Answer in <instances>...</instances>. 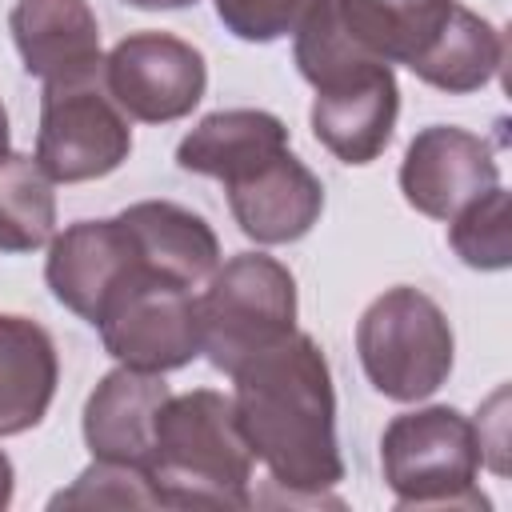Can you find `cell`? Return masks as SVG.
Wrapping results in <instances>:
<instances>
[{"label": "cell", "instance_id": "cell-26", "mask_svg": "<svg viewBox=\"0 0 512 512\" xmlns=\"http://www.w3.org/2000/svg\"><path fill=\"white\" fill-rule=\"evenodd\" d=\"M8 152V112H4V104H0V156Z\"/></svg>", "mask_w": 512, "mask_h": 512}, {"label": "cell", "instance_id": "cell-19", "mask_svg": "<svg viewBox=\"0 0 512 512\" xmlns=\"http://www.w3.org/2000/svg\"><path fill=\"white\" fill-rule=\"evenodd\" d=\"M500 68H504V32L496 24H488L480 12L460 4L448 32L432 48V56L416 68V80H424L448 96H468V92H480L484 84H492Z\"/></svg>", "mask_w": 512, "mask_h": 512}, {"label": "cell", "instance_id": "cell-25", "mask_svg": "<svg viewBox=\"0 0 512 512\" xmlns=\"http://www.w3.org/2000/svg\"><path fill=\"white\" fill-rule=\"evenodd\" d=\"M132 8H144V12H172V8H188L196 0H124Z\"/></svg>", "mask_w": 512, "mask_h": 512}, {"label": "cell", "instance_id": "cell-5", "mask_svg": "<svg viewBox=\"0 0 512 512\" xmlns=\"http://www.w3.org/2000/svg\"><path fill=\"white\" fill-rule=\"evenodd\" d=\"M356 352L368 384L400 404L428 400L452 372L456 336L444 308L412 288H384L356 320Z\"/></svg>", "mask_w": 512, "mask_h": 512}, {"label": "cell", "instance_id": "cell-15", "mask_svg": "<svg viewBox=\"0 0 512 512\" xmlns=\"http://www.w3.org/2000/svg\"><path fill=\"white\" fill-rule=\"evenodd\" d=\"M120 224L128 228L136 256L144 272L180 284V288H200L208 276L220 268V240L212 224L172 200H140L120 212Z\"/></svg>", "mask_w": 512, "mask_h": 512}, {"label": "cell", "instance_id": "cell-14", "mask_svg": "<svg viewBox=\"0 0 512 512\" xmlns=\"http://www.w3.org/2000/svg\"><path fill=\"white\" fill-rule=\"evenodd\" d=\"M168 384L160 372L140 368H112L100 376L84 404V444L92 460H116V464H140L152 452L156 416L168 400Z\"/></svg>", "mask_w": 512, "mask_h": 512}, {"label": "cell", "instance_id": "cell-4", "mask_svg": "<svg viewBox=\"0 0 512 512\" xmlns=\"http://www.w3.org/2000/svg\"><path fill=\"white\" fill-rule=\"evenodd\" d=\"M480 464V428L448 404L400 412L380 436V472L400 508H488Z\"/></svg>", "mask_w": 512, "mask_h": 512}, {"label": "cell", "instance_id": "cell-20", "mask_svg": "<svg viewBox=\"0 0 512 512\" xmlns=\"http://www.w3.org/2000/svg\"><path fill=\"white\" fill-rule=\"evenodd\" d=\"M56 236V192L36 156H0V252H36Z\"/></svg>", "mask_w": 512, "mask_h": 512}, {"label": "cell", "instance_id": "cell-8", "mask_svg": "<svg viewBox=\"0 0 512 512\" xmlns=\"http://www.w3.org/2000/svg\"><path fill=\"white\" fill-rule=\"evenodd\" d=\"M104 352L140 372H176L200 356V312L192 288L152 272L128 280L96 320Z\"/></svg>", "mask_w": 512, "mask_h": 512}, {"label": "cell", "instance_id": "cell-1", "mask_svg": "<svg viewBox=\"0 0 512 512\" xmlns=\"http://www.w3.org/2000/svg\"><path fill=\"white\" fill-rule=\"evenodd\" d=\"M232 408L252 456L288 500H324L344 480L336 440V388L320 344L292 332L232 372Z\"/></svg>", "mask_w": 512, "mask_h": 512}, {"label": "cell", "instance_id": "cell-23", "mask_svg": "<svg viewBox=\"0 0 512 512\" xmlns=\"http://www.w3.org/2000/svg\"><path fill=\"white\" fill-rule=\"evenodd\" d=\"M220 24L244 44H272L296 32L312 0H212Z\"/></svg>", "mask_w": 512, "mask_h": 512}, {"label": "cell", "instance_id": "cell-13", "mask_svg": "<svg viewBox=\"0 0 512 512\" xmlns=\"http://www.w3.org/2000/svg\"><path fill=\"white\" fill-rule=\"evenodd\" d=\"M8 28L28 76L44 84L104 76L100 20L88 0H16Z\"/></svg>", "mask_w": 512, "mask_h": 512}, {"label": "cell", "instance_id": "cell-3", "mask_svg": "<svg viewBox=\"0 0 512 512\" xmlns=\"http://www.w3.org/2000/svg\"><path fill=\"white\" fill-rule=\"evenodd\" d=\"M252 464L232 396L192 388L164 400L144 460L160 508H248Z\"/></svg>", "mask_w": 512, "mask_h": 512}, {"label": "cell", "instance_id": "cell-17", "mask_svg": "<svg viewBox=\"0 0 512 512\" xmlns=\"http://www.w3.org/2000/svg\"><path fill=\"white\" fill-rule=\"evenodd\" d=\"M284 148H288V128L280 116L264 108H220L208 112L176 144V164L184 172L232 184L244 172L260 168L264 160L280 156Z\"/></svg>", "mask_w": 512, "mask_h": 512}, {"label": "cell", "instance_id": "cell-16", "mask_svg": "<svg viewBox=\"0 0 512 512\" xmlns=\"http://www.w3.org/2000/svg\"><path fill=\"white\" fill-rule=\"evenodd\" d=\"M344 32L384 64L412 76L448 32L460 0H332Z\"/></svg>", "mask_w": 512, "mask_h": 512}, {"label": "cell", "instance_id": "cell-9", "mask_svg": "<svg viewBox=\"0 0 512 512\" xmlns=\"http://www.w3.org/2000/svg\"><path fill=\"white\" fill-rule=\"evenodd\" d=\"M104 88L128 120H184L208 88L200 48L172 32H132L104 56Z\"/></svg>", "mask_w": 512, "mask_h": 512}, {"label": "cell", "instance_id": "cell-11", "mask_svg": "<svg viewBox=\"0 0 512 512\" xmlns=\"http://www.w3.org/2000/svg\"><path fill=\"white\" fill-rule=\"evenodd\" d=\"M144 272L136 244L120 216L112 220H76L60 236L48 240V260H44V280L52 296L88 320L96 328L100 312L108 300Z\"/></svg>", "mask_w": 512, "mask_h": 512}, {"label": "cell", "instance_id": "cell-10", "mask_svg": "<svg viewBox=\"0 0 512 512\" xmlns=\"http://www.w3.org/2000/svg\"><path fill=\"white\" fill-rule=\"evenodd\" d=\"M500 184L496 152L484 136L456 124H428L412 136L400 160L404 200L432 220H452L472 200Z\"/></svg>", "mask_w": 512, "mask_h": 512}, {"label": "cell", "instance_id": "cell-22", "mask_svg": "<svg viewBox=\"0 0 512 512\" xmlns=\"http://www.w3.org/2000/svg\"><path fill=\"white\" fill-rule=\"evenodd\" d=\"M48 508H160V500L140 464L92 460L64 492L48 500Z\"/></svg>", "mask_w": 512, "mask_h": 512}, {"label": "cell", "instance_id": "cell-18", "mask_svg": "<svg viewBox=\"0 0 512 512\" xmlns=\"http://www.w3.org/2000/svg\"><path fill=\"white\" fill-rule=\"evenodd\" d=\"M60 356L44 324L0 312V436L36 428L56 396Z\"/></svg>", "mask_w": 512, "mask_h": 512}, {"label": "cell", "instance_id": "cell-12", "mask_svg": "<svg viewBox=\"0 0 512 512\" xmlns=\"http://www.w3.org/2000/svg\"><path fill=\"white\" fill-rule=\"evenodd\" d=\"M224 192L232 220L256 244H296L324 212V184L304 160L292 156V148L224 184Z\"/></svg>", "mask_w": 512, "mask_h": 512}, {"label": "cell", "instance_id": "cell-7", "mask_svg": "<svg viewBox=\"0 0 512 512\" xmlns=\"http://www.w3.org/2000/svg\"><path fill=\"white\" fill-rule=\"evenodd\" d=\"M132 152L128 116L104 88V76L44 84L36 164L52 184H84L116 172Z\"/></svg>", "mask_w": 512, "mask_h": 512}, {"label": "cell", "instance_id": "cell-6", "mask_svg": "<svg viewBox=\"0 0 512 512\" xmlns=\"http://www.w3.org/2000/svg\"><path fill=\"white\" fill-rule=\"evenodd\" d=\"M196 312L200 352L216 372L232 376L248 356L296 332V280L276 256L240 252L208 276Z\"/></svg>", "mask_w": 512, "mask_h": 512}, {"label": "cell", "instance_id": "cell-21", "mask_svg": "<svg viewBox=\"0 0 512 512\" xmlns=\"http://www.w3.org/2000/svg\"><path fill=\"white\" fill-rule=\"evenodd\" d=\"M452 252L476 272H504L512 264V216H508V188L496 184L488 196L472 200L464 212L448 220Z\"/></svg>", "mask_w": 512, "mask_h": 512}, {"label": "cell", "instance_id": "cell-2", "mask_svg": "<svg viewBox=\"0 0 512 512\" xmlns=\"http://www.w3.org/2000/svg\"><path fill=\"white\" fill-rule=\"evenodd\" d=\"M300 76L316 88L312 136L344 164H372L396 128L400 88L392 64L364 52L340 24L332 0H312L292 32Z\"/></svg>", "mask_w": 512, "mask_h": 512}, {"label": "cell", "instance_id": "cell-24", "mask_svg": "<svg viewBox=\"0 0 512 512\" xmlns=\"http://www.w3.org/2000/svg\"><path fill=\"white\" fill-rule=\"evenodd\" d=\"M12 492H16V472H12V460L0 448V512L12 504Z\"/></svg>", "mask_w": 512, "mask_h": 512}]
</instances>
